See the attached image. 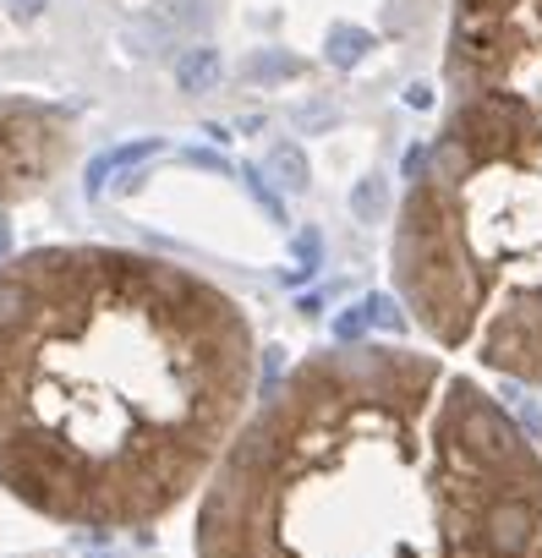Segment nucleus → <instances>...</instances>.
Returning a JSON list of instances; mask_svg holds the SVG:
<instances>
[{
    "mask_svg": "<svg viewBox=\"0 0 542 558\" xmlns=\"http://www.w3.org/2000/svg\"><path fill=\"white\" fill-rule=\"evenodd\" d=\"M257 400V329L197 268L56 241L0 257V493L72 531L192 504Z\"/></svg>",
    "mask_w": 542,
    "mask_h": 558,
    "instance_id": "nucleus-1",
    "label": "nucleus"
},
{
    "mask_svg": "<svg viewBox=\"0 0 542 558\" xmlns=\"http://www.w3.org/2000/svg\"><path fill=\"white\" fill-rule=\"evenodd\" d=\"M192 504L197 558H542V444L449 356L340 340L252 400Z\"/></svg>",
    "mask_w": 542,
    "mask_h": 558,
    "instance_id": "nucleus-2",
    "label": "nucleus"
},
{
    "mask_svg": "<svg viewBox=\"0 0 542 558\" xmlns=\"http://www.w3.org/2000/svg\"><path fill=\"white\" fill-rule=\"evenodd\" d=\"M444 94L389 235L395 296L444 356L542 389V0H455Z\"/></svg>",
    "mask_w": 542,
    "mask_h": 558,
    "instance_id": "nucleus-3",
    "label": "nucleus"
},
{
    "mask_svg": "<svg viewBox=\"0 0 542 558\" xmlns=\"http://www.w3.org/2000/svg\"><path fill=\"white\" fill-rule=\"evenodd\" d=\"M77 154V126L67 110L23 94H0V214L50 192Z\"/></svg>",
    "mask_w": 542,
    "mask_h": 558,
    "instance_id": "nucleus-4",
    "label": "nucleus"
},
{
    "mask_svg": "<svg viewBox=\"0 0 542 558\" xmlns=\"http://www.w3.org/2000/svg\"><path fill=\"white\" fill-rule=\"evenodd\" d=\"M219 72H225V61H219V50H208V45L181 50V56H176V66H170V77H176V88H181V94H208V88L219 83Z\"/></svg>",
    "mask_w": 542,
    "mask_h": 558,
    "instance_id": "nucleus-5",
    "label": "nucleus"
},
{
    "mask_svg": "<svg viewBox=\"0 0 542 558\" xmlns=\"http://www.w3.org/2000/svg\"><path fill=\"white\" fill-rule=\"evenodd\" d=\"M263 165H268V175H275L286 192H302L308 181H313V170H308V154L297 148V143H275L263 154Z\"/></svg>",
    "mask_w": 542,
    "mask_h": 558,
    "instance_id": "nucleus-6",
    "label": "nucleus"
},
{
    "mask_svg": "<svg viewBox=\"0 0 542 558\" xmlns=\"http://www.w3.org/2000/svg\"><path fill=\"white\" fill-rule=\"evenodd\" d=\"M368 50H373V34H362V28H335L329 34V61L335 66H357Z\"/></svg>",
    "mask_w": 542,
    "mask_h": 558,
    "instance_id": "nucleus-7",
    "label": "nucleus"
},
{
    "mask_svg": "<svg viewBox=\"0 0 542 558\" xmlns=\"http://www.w3.org/2000/svg\"><path fill=\"white\" fill-rule=\"evenodd\" d=\"M351 208H357L362 219H378V214H384V181H378V175H373V181H362V186H357V197H351Z\"/></svg>",
    "mask_w": 542,
    "mask_h": 558,
    "instance_id": "nucleus-8",
    "label": "nucleus"
},
{
    "mask_svg": "<svg viewBox=\"0 0 542 558\" xmlns=\"http://www.w3.org/2000/svg\"><path fill=\"white\" fill-rule=\"evenodd\" d=\"M0 7H7V12H12L17 23H34V17H39V12L50 7V0H0Z\"/></svg>",
    "mask_w": 542,
    "mask_h": 558,
    "instance_id": "nucleus-9",
    "label": "nucleus"
}]
</instances>
